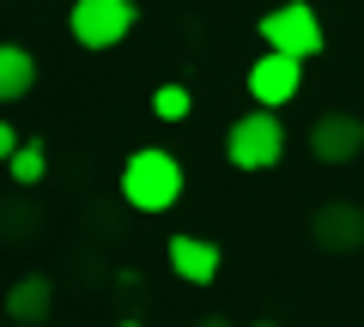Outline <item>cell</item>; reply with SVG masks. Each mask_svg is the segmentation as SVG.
I'll return each instance as SVG.
<instances>
[{
    "mask_svg": "<svg viewBox=\"0 0 364 327\" xmlns=\"http://www.w3.org/2000/svg\"><path fill=\"white\" fill-rule=\"evenodd\" d=\"M122 327H140V321H122Z\"/></svg>",
    "mask_w": 364,
    "mask_h": 327,
    "instance_id": "16",
    "label": "cell"
},
{
    "mask_svg": "<svg viewBox=\"0 0 364 327\" xmlns=\"http://www.w3.org/2000/svg\"><path fill=\"white\" fill-rule=\"evenodd\" d=\"M261 43L279 55H298V61H310V55L328 49L322 37V18H316L310 0H279L273 13H261Z\"/></svg>",
    "mask_w": 364,
    "mask_h": 327,
    "instance_id": "3",
    "label": "cell"
},
{
    "mask_svg": "<svg viewBox=\"0 0 364 327\" xmlns=\"http://www.w3.org/2000/svg\"><path fill=\"white\" fill-rule=\"evenodd\" d=\"M152 116L158 121H188L195 116V92H188L182 79H164V85L152 92Z\"/></svg>",
    "mask_w": 364,
    "mask_h": 327,
    "instance_id": "12",
    "label": "cell"
},
{
    "mask_svg": "<svg viewBox=\"0 0 364 327\" xmlns=\"http://www.w3.org/2000/svg\"><path fill=\"white\" fill-rule=\"evenodd\" d=\"M6 170H13L18 188H37L43 176H49V152H43V140H18V152L6 157Z\"/></svg>",
    "mask_w": 364,
    "mask_h": 327,
    "instance_id": "11",
    "label": "cell"
},
{
    "mask_svg": "<svg viewBox=\"0 0 364 327\" xmlns=\"http://www.w3.org/2000/svg\"><path fill=\"white\" fill-rule=\"evenodd\" d=\"M195 327H231V321H225V315H207V321H195Z\"/></svg>",
    "mask_w": 364,
    "mask_h": 327,
    "instance_id": "14",
    "label": "cell"
},
{
    "mask_svg": "<svg viewBox=\"0 0 364 327\" xmlns=\"http://www.w3.org/2000/svg\"><path fill=\"white\" fill-rule=\"evenodd\" d=\"M134 25H140L134 0H73V13H67V31L79 49H116V43H128Z\"/></svg>",
    "mask_w": 364,
    "mask_h": 327,
    "instance_id": "4",
    "label": "cell"
},
{
    "mask_svg": "<svg viewBox=\"0 0 364 327\" xmlns=\"http://www.w3.org/2000/svg\"><path fill=\"white\" fill-rule=\"evenodd\" d=\"M243 85H249V97H255V109H286L291 97H298V85H304V61L267 49V55H255V67H249Z\"/></svg>",
    "mask_w": 364,
    "mask_h": 327,
    "instance_id": "5",
    "label": "cell"
},
{
    "mask_svg": "<svg viewBox=\"0 0 364 327\" xmlns=\"http://www.w3.org/2000/svg\"><path fill=\"white\" fill-rule=\"evenodd\" d=\"M225 157H231V170H273L286 157V121H279V109L237 116L231 133H225Z\"/></svg>",
    "mask_w": 364,
    "mask_h": 327,
    "instance_id": "2",
    "label": "cell"
},
{
    "mask_svg": "<svg viewBox=\"0 0 364 327\" xmlns=\"http://www.w3.org/2000/svg\"><path fill=\"white\" fill-rule=\"evenodd\" d=\"M18 152V128H13V121H6V116H0V164H6V157H13Z\"/></svg>",
    "mask_w": 364,
    "mask_h": 327,
    "instance_id": "13",
    "label": "cell"
},
{
    "mask_svg": "<svg viewBox=\"0 0 364 327\" xmlns=\"http://www.w3.org/2000/svg\"><path fill=\"white\" fill-rule=\"evenodd\" d=\"M358 152H364V121L358 116H346V109L316 116V128H310V157L316 164H352Z\"/></svg>",
    "mask_w": 364,
    "mask_h": 327,
    "instance_id": "7",
    "label": "cell"
},
{
    "mask_svg": "<svg viewBox=\"0 0 364 327\" xmlns=\"http://www.w3.org/2000/svg\"><path fill=\"white\" fill-rule=\"evenodd\" d=\"M310 243L322 255H358L364 249V206L352 200H328L310 212Z\"/></svg>",
    "mask_w": 364,
    "mask_h": 327,
    "instance_id": "6",
    "label": "cell"
},
{
    "mask_svg": "<svg viewBox=\"0 0 364 327\" xmlns=\"http://www.w3.org/2000/svg\"><path fill=\"white\" fill-rule=\"evenodd\" d=\"M0 327H6V321H0Z\"/></svg>",
    "mask_w": 364,
    "mask_h": 327,
    "instance_id": "17",
    "label": "cell"
},
{
    "mask_svg": "<svg viewBox=\"0 0 364 327\" xmlns=\"http://www.w3.org/2000/svg\"><path fill=\"white\" fill-rule=\"evenodd\" d=\"M55 315V285L43 273H25L13 279V291H6V321L13 327H43Z\"/></svg>",
    "mask_w": 364,
    "mask_h": 327,
    "instance_id": "8",
    "label": "cell"
},
{
    "mask_svg": "<svg viewBox=\"0 0 364 327\" xmlns=\"http://www.w3.org/2000/svg\"><path fill=\"white\" fill-rule=\"evenodd\" d=\"M170 273L182 285H213L219 279V243H207V236H170Z\"/></svg>",
    "mask_w": 364,
    "mask_h": 327,
    "instance_id": "9",
    "label": "cell"
},
{
    "mask_svg": "<svg viewBox=\"0 0 364 327\" xmlns=\"http://www.w3.org/2000/svg\"><path fill=\"white\" fill-rule=\"evenodd\" d=\"M37 85V61L25 43H0V109H13L18 97H31Z\"/></svg>",
    "mask_w": 364,
    "mask_h": 327,
    "instance_id": "10",
    "label": "cell"
},
{
    "mask_svg": "<svg viewBox=\"0 0 364 327\" xmlns=\"http://www.w3.org/2000/svg\"><path fill=\"white\" fill-rule=\"evenodd\" d=\"M122 200H128L134 212H170L182 200V164L176 152H164V145H140V152H128V164H122Z\"/></svg>",
    "mask_w": 364,
    "mask_h": 327,
    "instance_id": "1",
    "label": "cell"
},
{
    "mask_svg": "<svg viewBox=\"0 0 364 327\" xmlns=\"http://www.w3.org/2000/svg\"><path fill=\"white\" fill-rule=\"evenodd\" d=\"M249 327H279V321H249Z\"/></svg>",
    "mask_w": 364,
    "mask_h": 327,
    "instance_id": "15",
    "label": "cell"
}]
</instances>
